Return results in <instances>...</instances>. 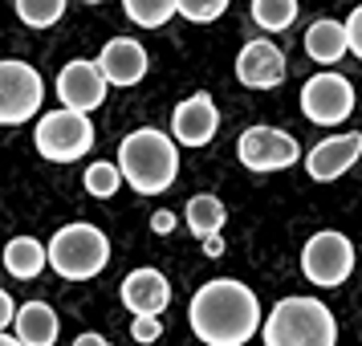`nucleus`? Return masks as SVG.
<instances>
[{
	"label": "nucleus",
	"mask_w": 362,
	"mask_h": 346,
	"mask_svg": "<svg viewBox=\"0 0 362 346\" xmlns=\"http://www.w3.org/2000/svg\"><path fill=\"white\" fill-rule=\"evenodd\" d=\"M183 216H187L192 236H199V241H208V236H216V232H224V220H228L224 204H220L216 196H192L187 200V208H183Z\"/></svg>",
	"instance_id": "19"
},
{
	"label": "nucleus",
	"mask_w": 362,
	"mask_h": 346,
	"mask_svg": "<svg viewBox=\"0 0 362 346\" xmlns=\"http://www.w3.org/2000/svg\"><path fill=\"white\" fill-rule=\"evenodd\" d=\"M98 69L110 86H122V90H127V86H139L147 78L151 57L134 37H110L98 53Z\"/></svg>",
	"instance_id": "14"
},
{
	"label": "nucleus",
	"mask_w": 362,
	"mask_h": 346,
	"mask_svg": "<svg viewBox=\"0 0 362 346\" xmlns=\"http://www.w3.org/2000/svg\"><path fill=\"white\" fill-rule=\"evenodd\" d=\"M159 334H163V318H134L131 322L134 342H159Z\"/></svg>",
	"instance_id": "25"
},
{
	"label": "nucleus",
	"mask_w": 362,
	"mask_h": 346,
	"mask_svg": "<svg viewBox=\"0 0 362 346\" xmlns=\"http://www.w3.org/2000/svg\"><path fill=\"white\" fill-rule=\"evenodd\" d=\"M301 273H305V281L322 285V289H338L354 273V245L334 229L313 232L301 248Z\"/></svg>",
	"instance_id": "6"
},
{
	"label": "nucleus",
	"mask_w": 362,
	"mask_h": 346,
	"mask_svg": "<svg viewBox=\"0 0 362 346\" xmlns=\"http://www.w3.org/2000/svg\"><path fill=\"white\" fill-rule=\"evenodd\" d=\"M264 346H338V322L317 297H281L261 326Z\"/></svg>",
	"instance_id": "3"
},
{
	"label": "nucleus",
	"mask_w": 362,
	"mask_h": 346,
	"mask_svg": "<svg viewBox=\"0 0 362 346\" xmlns=\"http://www.w3.org/2000/svg\"><path fill=\"white\" fill-rule=\"evenodd\" d=\"M236 78L248 90H277L285 82V53L273 41H248L236 53Z\"/></svg>",
	"instance_id": "15"
},
{
	"label": "nucleus",
	"mask_w": 362,
	"mask_h": 346,
	"mask_svg": "<svg viewBox=\"0 0 362 346\" xmlns=\"http://www.w3.org/2000/svg\"><path fill=\"white\" fill-rule=\"evenodd\" d=\"M82 183L94 200H110L118 188H122V171H118V163H90Z\"/></svg>",
	"instance_id": "23"
},
{
	"label": "nucleus",
	"mask_w": 362,
	"mask_h": 346,
	"mask_svg": "<svg viewBox=\"0 0 362 346\" xmlns=\"http://www.w3.org/2000/svg\"><path fill=\"white\" fill-rule=\"evenodd\" d=\"M0 346H21L17 334H0Z\"/></svg>",
	"instance_id": "31"
},
{
	"label": "nucleus",
	"mask_w": 362,
	"mask_h": 346,
	"mask_svg": "<svg viewBox=\"0 0 362 346\" xmlns=\"http://www.w3.org/2000/svg\"><path fill=\"white\" fill-rule=\"evenodd\" d=\"M33 143L49 163H74L94 151V122L78 110H49L37 118Z\"/></svg>",
	"instance_id": "5"
},
{
	"label": "nucleus",
	"mask_w": 362,
	"mask_h": 346,
	"mask_svg": "<svg viewBox=\"0 0 362 346\" xmlns=\"http://www.w3.org/2000/svg\"><path fill=\"white\" fill-rule=\"evenodd\" d=\"M86 4H102V0H86Z\"/></svg>",
	"instance_id": "32"
},
{
	"label": "nucleus",
	"mask_w": 362,
	"mask_h": 346,
	"mask_svg": "<svg viewBox=\"0 0 362 346\" xmlns=\"http://www.w3.org/2000/svg\"><path fill=\"white\" fill-rule=\"evenodd\" d=\"M106 90L110 82L102 78L98 62H69L62 66L57 74V98H62V110H78V115H90V110H98L102 102H106Z\"/></svg>",
	"instance_id": "10"
},
{
	"label": "nucleus",
	"mask_w": 362,
	"mask_h": 346,
	"mask_svg": "<svg viewBox=\"0 0 362 346\" xmlns=\"http://www.w3.org/2000/svg\"><path fill=\"white\" fill-rule=\"evenodd\" d=\"M350 41H346V21H329V17H317L305 29V53H310L317 66H334L342 62Z\"/></svg>",
	"instance_id": "16"
},
{
	"label": "nucleus",
	"mask_w": 362,
	"mask_h": 346,
	"mask_svg": "<svg viewBox=\"0 0 362 346\" xmlns=\"http://www.w3.org/2000/svg\"><path fill=\"white\" fill-rule=\"evenodd\" d=\"M171 229H175V212H167V208H159V212L151 216V232H159V236H167Z\"/></svg>",
	"instance_id": "28"
},
{
	"label": "nucleus",
	"mask_w": 362,
	"mask_h": 346,
	"mask_svg": "<svg viewBox=\"0 0 362 346\" xmlns=\"http://www.w3.org/2000/svg\"><path fill=\"white\" fill-rule=\"evenodd\" d=\"M118 297H122V306H127L134 318H159V313L171 306V281H167L159 269L143 265V269H134V273L122 277Z\"/></svg>",
	"instance_id": "13"
},
{
	"label": "nucleus",
	"mask_w": 362,
	"mask_h": 346,
	"mask_svg": "<svg viewBox=\"0 0 362 346\" xmlns=\"http://www.w3.org/2000/svg\"><path fill=\"white\" fill-rule=\"evenodd\" d=\"M236 155H240V163H245L248 171H257V175L285 171V167H293L297 159H305L293 134L277 131V127H248V131H240Z\"/></svg>",
	"instance_id": "8"
},
{
	"label": "nucleus",
	"mask_w": 362,
	"mask_h": 346,
	"mask_svg": "<svg viewBox=\"0 0 362 346\" xmlns=\"http://www.w3.org/2000/svg\"><path fill=\"white\" fill-rule=\"evenodd\" d=\"M252 21L264 33H285L297 21V0H252Z\"/></svg>",
	"instance_id": "21"
},
{
	"label": "nucleus",
	"mask_w": 362,
	"mask_h": 346,
	"mask_svg": "<svg viewBox=\"0 0 362 346\" xmlns=\"http://www.w3.org/2000/svg\"><path fill=\"white\" fill-rule=\"evenodd\" d=\"M17 310H21V306H17V301H13L8 294H4V289H0V334H4V330L17 322Z\"/></svg>",
	"instance_id": "27"
},
{
	"label": "nucleus",
	"mask_w": 362,
	"mask_h": 346,
	"mask_svg": "<svg viewBox=\"0 0 362 346\" xmlns=\"http://www.w3.org/2000/svg\"><path fill=\"white\" fill-rule=\"evenodd\" d=\"M301 115L317 122V127H338L354 115V86L346 82L342 74H313L310 82L301 86Z\"/></svg>",
	"instance_id": "9"
},
{
	"label": "nucleus",
	"mask_w": 362,
	"mask_h": 346,
	"mask_svg": "<svg viewBox=\"0 0 362 346\" xmlns=\"http://www.w3.org/2000/svg\"><path fill=\"white\" fill-rule=\"evenodd\" d=\"M110 265V241L94 224H66L49 241V269L66 281H90Z\"/></svg>",
	"instance_id": "4"
},
{
	"label": "nucleus",
	"mask_w": 362,
	"mask_h": 346,
	"mask_svg": "<svg viewBox=\"0 0 362 346\" xmlns=\"http://www.w3.org/2000/svg\"><path fill=\"white\" fill-rule=\"evenodd\" d=\"M232 0H180V17L192 25H212L228 13Z\"/></svg>",
	"instance_id": "24"
},
{
	"label": "nucleus",
	"mask_w": 362,
	"mask_h": 346,
	"mask_svg": "<svg viewBox=\"0 0 362 346\" xmlns=\"http://www.w3.org/2000/svg\"><path fill=\"white\" fill-rule=\"evenodd\" d=\"M358 159H362V134L358 131L329 134V139H322V143L305 155V171H310V180H317V183H334V180H342Z\"/></svg>",
	"instance_id": "11"
},
{
	"label": "nucleus",
	"mask_w": 362,
	"mask_h": 346,
	"mask_svg": "<svg viewBox=\"0 0 362 346\" xmlns=\"http://www.w3.org/2000/svg\"><path fill=\"white\" fill-rule=\"evenodd\" d=\"M216 131H220V115H216L212 94H192L171 115V139L183 143V147H208Z\"/></svg>",
	"instance_id": "12"
},
{
	"label": "nucleus",
	"mask_w": 362,
	"mask_h": 346,
	"mask_svg": "<svg viewBox=\"0 0 362 346\" xmlns=\"http://www.w3.org/2000/svg\"><path fill=\"white\" fill-rule=\"evenodd\" d=\"M187 322L204 346H245L257 334V326H264V313L245 281L212 277L192 294Z\"/></svg>",
	"instance_id": "1"
},
{
	"label": "nucleus",
	"mask_w": 362,
	"mask_h": 346,
	"mask_svg": "<svg viewBox=\"0 0 362 346\" xmlns=\"http://www.w3.org/2000/svg\"><path fill=\"white\" fill-rule=\"evenodd\" d=\"M122 13L139 25V29H159L180 13V0H122Z\"/></svg>",
	"instance_id": "20"
},
{
	"label": "nucleus",
	"mask_w": 362,
	"mask_h": 346,
	"mask_svg": "<svg viewBox=\"0 0 362 346\" xmlns=\"http://www.w3.org/2000/svg\"><path fill=\"white\" fill-rule=\"evenodd\" d=\"M204 245V257H224V232H216V236H208V241H199Z\"/></svg>",
	"instance_id": "29"
},
{
	"label": "nucleus",
	"mask_w": 362,
	"mask_h": 346,
	"mask_svg": "<svg viewBox=\"0 0 362 346\" xmlns=\"http://www.w3.org/2000/svg\"><path fill=\"white\" fill-rule=\"evenodd\" d=\"M17 17L29 29H49L66 17V0H17Z\"/></svg>",
	"instance_id": "22"
},
{
	"label": "nucleus",
	"mask_w": 362,
	"mask_h": 346,
	"mask_svg": "<svg viewBox=\"0 0 362 346\" xmlns=\"http://www.w3.org/2000/svg\"><path fill=\"white\" fill-rule=\"evenodd\" d=\"M45 265H49V245H41L33 236H13L4 245V269L17 281H33Z\"/></svg>",
	"instance_id": "18"
},
{
	"label": "nucleus",
	"mask_w": 362,
	"mask_h": 346,
	"mask_svg": "<svg viewBox=\"0 0 362 346\" xmlns=\"http://www.w3.org/2000/svg\"><path fill=\"white\" fill-rule=\"evenodd\" d=\"M118 171L139 196H159L180 175V147L171 134L139 127L118 143Z\"/></svg>",
	"instance_id": "2"
},
{
	"label": "nucleus",
	"mask_w": 362,
	"mask_h": 346,
	"mask_svg": "<svg viewBox=\"0 0 362 346\" xmlns=\"http://www.w3.org/2000/svg\"><path fill=\"white\" fill-rule=\"evenodd\" d=\"M45 82L29 62L4 57L0 62V127H21L41 110Z\"/></svg>",
	"instance_id": "7"
},
{
	"label": "nucleus",
	"mask_w": 362,
	"mask_h": 346,
	"mask_svg": "<svg viewBox=\"0 0 362 346\" xmlns=\"http://www.w3.org/2000/svg\"><path fill=\"white\" fill-rule=\"evenodd\" d=\"M74 346H110V342H106L102 334H78V338H74Z\"/></svg>",
	"instance_id": "30"
},
{
	"label": "nucleus",
	"mask_w": 362,
	"mask_h": 346,
	"mask_svg": "<svg viewBox=\"0 0 362 346\" xmlns=\"http://www.w3.org/2000/svg\"><path fill=\"white\" fill-rule=\"evenodd\" d=\"M13 330H17L21 346H53L57 342V313L49 301H25L17 310Z\"/></svg>",
	"instance_id": "17"
},
{
	"label": "nucleus",
	"mask_w": 362,
	"mask_h": 346,
	"mask_svg": "<svg viewBox=\"0 0 362 346\" xmlns=\"http://www.w3.org/2000/svg\"><path fill=\"white\" fill-rule=\"evenodd\" d=\"M346 41H350V53L362 57V4L346 17Z\"/></svg>",
	"instance_id": "26"
}]
</instances>
